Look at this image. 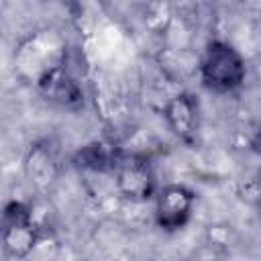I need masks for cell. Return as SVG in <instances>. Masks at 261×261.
Masks as SVG:
<instances>
[{"instance_id":"cell-1","label":"cell","mask_w":261,"mask_h":261,"mask_svg":"<svg viewBox=\"0 0 261 261\" xmlns=\"http://www.w3.org/2000/svg\"><path fill=\"white\" fill-rule=\"evenodd\" d=\"M67 41L55 29H39L27 35L14 51L16 73L31 84H39L55 69L65 67Z\"/></svg>"},{"instance_id":"cell-2","label":"cell","mask_w":261,"mask_h":261,"mask_svg":"<svg viewBox=\"0 0 261 261\" xmlns=\"http://www.w3.org/2000/svg\"><path fill=\"white\" fill-rule=\"evenodd\" d=\"M198 73L202 84L216 94H228L243 86L247 65L243 55L224 41H212L200 55Z\"/></svg>"},{"instance_id":"cell-3","label":"cell","mask_w":261,"mask_h":261,"mask_svg":"<svg viewBox=\"0 0 261 261\" xmlns=\"http://www.w3.org/2000/svg\"><path fill=\"white\" fill-rule=\"evenodd\" d=\"M41 226L33 220V212L22 202H10L2 214V245L14 259L29 257L41 243Z\"/></svg>"},{"instance_id":"cell-4","label":"cell","mask_w":261,"mask_h":261,"mask_svg":"<svg viewBox=\"0 0 261 261\" xmlns=\"http://www.w3.org/2000/svg\"><path fill=\"white\" fill-rule=\"evenodd\" d=\"M114 184L120 196L143 202L149 200L155 192V177L149 161L141 155H126L120 159L114 171Z\"/></svg>"},{"instance_id":"cell-5","label":"cell","mask_w":261,"mask_h":261,"mask_svg":"<svg viewBox=\"0 0 261 261\" xmlns=\"http://www.w3.org/2000/svg\"><path fill=\"white\" fill-rule=\"evenodd\" d=\"M192 206H194V194L179 184H171L165 186L155 202V220L163 230H177L181 228L190 214H192Z\"/></svg>"},{"instance_id":"cell-6","label":"cell","mask_w":261,"mask_h":261,"mask_svg":"<svg viewBox=\"0 0 261 261\" xmlns=\"http://www.w3.org/2000/svg\"><path fill=\"white\" fill-rule=\"evenodd\" d=\"M59 175V159L51 143H37L24 157V177L37 192H47Z\"/></svg>"},{"instance_id":"cell-7","label":"cell","mask_w":261,"mask_h":261,"mask_svg":"<svg viewBox=\"0 0 261 261\" xmlns=\"http://www.w3.org/2000/svg\"><path fill=\"white\" fill-rule=\"evenodd\" d=\"M35 88L39 90V94L43 98H47L49 102H53L57 106H63V108H75L84 100L82 86L69 73L67 67L55 69L53 73H49L47 77H43Z\"/></svg>"},{"instance_id":"cell-8","label":"cell","mask_w":261,"mask_h":261,"mask_svg":"<svg viewBox=\"0 0 261 261\" xmlns=\"http://www.w3.org/2000/svg\"><path fill=\"white\" fill-rule=\"evenodd\" d=\"M163 114H165L169 128L179 139L184 141L192 139L196 124H198V106L190 94H175L173 98H169L163 108Z\"/></svg>"},{"instance_id":"cell-9","label":"cell","mask_w":261,"mask_h":261,"mask_svg":"<svg viewBox=\"0 0 261 261\" xmlns=\"http://www.w3.org/2000/svg\"><path fill=\"white\" fill-rule=\"evenodd\" d=\"M122 157H124V151L120 147L106 141H94L82 147V151L75 157V163L96 173H110V171L114 173Z\"/></svg>"},{"instance_id":"cell-10","label":"cell","mask_w":261,"mask_h":261,"mask_svg":"<svg viewBox=\"0 0 261 261\" xmlns=\"http://www.w3.org/2000/svg\"><path fill=\"white\" fill-rule=\"evenodd\" d=\"M253 145H255V149L261 153V126L257 128V133H255V139H253Z\"/></svg>"},{"instance_id":"cell-11","label":"cell","mask_w":261,"mask_h":261,"mask_svg":"<svg viewBox=\"0 0 261 261\" xmlns=\"http://www.w3.org/2000/svg\"><path fill=\"white\" fill-rule=\"evenodd\" d=\"M259 210H261V206H259Z\"/></svg>"}]
</instances>
